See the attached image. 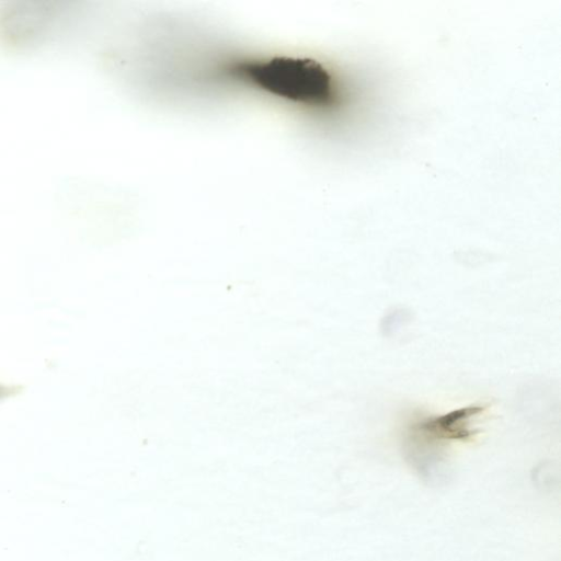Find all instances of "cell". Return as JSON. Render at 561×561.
I'll return each instance as SVG.
<instances>
[{
  "label": "cell",
  "instance_id": "6da1fadb",
  "mask_svg": "<svg viewBox=\"0 0 561 561\" xmlns=\"http://www.w3.org/2000/svg\"><path fill=\"white\" fill-rule=\"evenodd\" d=\"M234 80L267 95L300 105H321L332 95V77L319 61L273 56L238 62L228 69Z\"/></svg>",
  "mask_w": 561,
  "mask_h": 561
}]
</instances>
